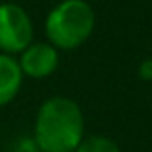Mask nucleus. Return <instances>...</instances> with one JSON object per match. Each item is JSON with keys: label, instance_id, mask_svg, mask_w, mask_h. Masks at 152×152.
I'll list each match as a JSON object with an SVG mask.
<instances>
[{"label": "nucleus", "instance_id": "f257e3e1", "mask_svg": "<svg viewBox=\"0 0 152 152\" xmlns=\"http://www.w3.org/2000/svg\"><path fill=\"white\" fill-rule=\"evenodd\" d=\"M85 139V115L75 100L52 96L35 118L33 141L41 152H75Z\"/></svg>", "mask_w": 152, "mask_h": 152}, {"label": "nucleus", "instance_id": "f03ea898", "mask_svg": "<svg viewBox=\"0 0 152 152\" xmlns=\"http://www.w3.org/2000/svg\"><path fill=\"white\" fill-rule=\"evenodd\" d=\"M96 25L94 10L87 0H62L48 12L46 39L56 50H75L91 39Z\"/></svg>", "mask_w": 152, "mask_h": 152}, {"label": "nucleus", "instance_id": "7ed1b4c3", "mask_svg": "<svg viewBox=\"0 0 152 152\" xmlns=\"http://www.w3.org/2000/svg\"><path fill=\"white\" fill-rule=\"evenodd\" d=\"M33 42V21L27 10L14 2L0 4V52L21 54Z\"/></svg>", "mask_w": 152, "mask_h": 152}, {"label": "nucleus", "instance_id": "20e7f679", "mask_svg": "<svg viewBox=\"0 0 152 152\" xmlns=\"http://www.w3.org/2000/svg\"><path fill=\"white\" fill-rule=\"evenodd\" d=\"M23 77L46 79L58 69L60 52L50 42H31L18 60Z\"/></svg>", "mask_w": 152, "mask_h": 152}, {"label": "nucleus", "instance_id": "39448f33", "mask_svg": "<svg viewBox=\"0 0 152 152\" xmlns=\"http://www.w3.org/2000/svg\"><path fill=\"white\" fill-rule=\"evenodd\" d=\"M23 85V73L18 60L0 52V108L8 106Z\"/></svg>", "mask_w": 152, "mask_h": 152}, {"label": "nucleus", "instance_id": "423d86ee", "mask_svg": "<svg viewBox=\"0 0 152 152\" xmlns=\"http://www.w3.org/2000/svg\"><path fill=\"white\" fill-rule=\"evenodd\" d=\"M75 152H121L118 142L112 141L104 135H91L81 141V145L75 148Z\"/></svg>", "mask_w": 152, "mask_h": 152}, {"label": "nucleus", "instance_id": "0eeeda50", "mask_svg": "<svg viewBox=\"0 0 152 152\" xmlns=\"http://www.w3.org/2000/svg\"><path fill=\"white\" fill-rule=\"evenodd\" d=\"M35 150H39V148L35 145L33 137H19L14 142V152H35Z\"/></svg>", "mask_w": 152, "mask_h": 152}, {"label": "nucleus", "instance_id": "6e6552de", "mask_svg": "<svg viewBox=\"0 0 152 152\" xmlns=\"http://www.w3.org/2000/svg\"><path fill=\"white\" fill-rule=\"evenodd\" d=\"M139 75H141L142 81H152V58L141 62V66H139Z\"/></svg>", "mask_w": 152, "mask_h": 152}, {"label": "nucleus", "instance_id": "1a4fd4ad", "mask_svg": "<svg viewBox=\"0 0 152 152\" xmlns=\"http://www.w3.org/2000/svg\"><path fill=\"white\" fill-rule=\"evenodd\" d=\"M35 152H41V150H35Z\"/></svg>", "mask_w": 152, "mask_h": 152}]
</instances>
